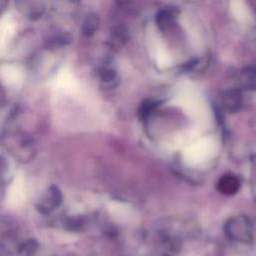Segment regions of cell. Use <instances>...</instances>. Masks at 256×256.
<instances>
[{"label":"cell","mask_w":256,"mask_h":256,"mask_svg":"<svg viewBox=\"0 0 256 256\" xmlns=\"http://www.w3.org/2000/svg\"><path fill=\"white\" fill-rule=\"evenodd\" d=\"M224 231L228 238L239 243H250L253 238L252 224L245 215L229 218L224 225Z\"/></svg>","instance_id":"cell-1"},{"label":"cell","mask_w":256,"mask_h":256,"mask_svg":"<svg viewBox=\"0 0 256 256\" xmlns=\"http://www.w3.org/2000/svg\"><path fill=\"white\" fill-rule=\"evenodd\" d=\"M62 202V194L60 190L56 186H51L42 202L39 204L40 208L39 210L41 212L49 213L51 210L57 208L60 206Z\"/></svg>","instance_id":"cell-2"},{"label":"cell","mask_w":256,"mask_h":256,"mask_svg":"<svg viewBox=\"0 0 256 256\" xmlns=\"http://www.w3.org/2000/svg\"><path fill=\"white\" fill-rule=\"evenodd\" d=\"M240 188V182L235 175L226 174L217 183V190L226 196L234 195Z\"/></svg>","instance_id":"cell-3"},{"label":"cell","mask_w":256,"mask_h":256,"mask_svg":"<svg viewBox=\"0 0 256 256\" xmlns=\"http://www.w3.org/2000/svg\"><path fill=\"white\" fill-rule=\"evenodd\" d=\"M224 108L229 112H235L241 107L242 97L238 90H231L224 94L222 98Z\"/></svg>","instance_id":"cell-4"},{"label":"cell","mask_w":256,"mask_h":256,"mask_svg":"<svg viewBox=\"0 0 256 256\" xmlns=\"http://www.w3.org/2000/svg\"><path fill=\"white\" fill-rule=\"evenodd\" d=\"M37 251V242L29 239L21 244L19 247V255L20 256H34Z\"/></svg>","instance_id":"cell-5"}]
</instances>
